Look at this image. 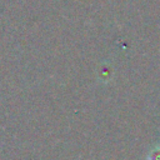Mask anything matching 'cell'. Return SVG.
Returning <instances> with one entry per match:
<instances>
[{"label": "cell", "instance_id": "cell-1", "mask_svg": "<svg viewBox=\"0 0 160 160\" xmlns=\"http://www.w3.org/2000/svg\"><path fill=\"white\" fill-rule=\"evenodd\" d=\"M148 160H160V146H155L149 152Z\"/></svg>", "mask_w": 160, "mask_h": 160}]
</instances>
